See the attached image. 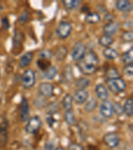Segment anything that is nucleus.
<instances>
[{"label": "nucleus", "mask_w": 133, "mask_h": 150, "mask_svg": "<svg viewBox=\"0 0 133 150\" xmlns=\"http://www.w3.org/2000/svg\"><path fill=\"white\" fill-rule=\"evenodd\" d=\"M99 65V58L93 50L86 52L81 60L76 64L79 71L86 76H92L97 71Z\"/></svg>", "instance_id": "f257e3e1"}, {"label": "nucleus", "mask_w": 133, "mask_h": 150, "mask_svg": "<svg viewBox=\"0 0 133 150\" xmlns=\"http://www.w3.org/2000/svg\"><path fill=\"white\" fill-rule=\"evenodd\" d=\"M105 83L109 91L114 94H119L123 92L127 88L125 81L120 77L113 79H107Z\"/></svg>", "instance_id": "f03ea898"}, {"label": "nucleus", "mask_w": 133, "mask_h": 150, "mask_svg": "<svg viewBox=\"0 0 133 150\" xmlns=\"http://www.w3.org/2000/svg\"><path fill=\"white\" fill-rule=\"evenodd\" d=\"M36 77L34 71L31 69H28L23 72L21 77V85L25 89L32 88L35 84Z\"/></svg>", "instance_id": "7ed1b4c3"}, {"label": "nucleus", "mask_w": 133, "mask_h": 150, "mask_svg": "<svg viewBox=\"0 0 133 150\" xmlns=\"http://www.w3.org/2000/svg\"><path fill=\"white\" fill-rule=\"evenodd\" d=\"M43 125L42 120L39 116H33L28 120L25 127V131L26 133L30 134H35L36 133L39 131Z\"/></svg>", "instance_id": "20e7f679"}, {"label": "nucleus", "mask_w": 133, "mask_h": 150, "mask_svg": "<svg viewBox=\"0 0 133 150\" xmlns=\"http://www.w3.org/2000/svg\"><path fill=\"white\" fill-rule=\"evenodd\" d=\"M86 53V47L82 42H77L72 48L71 56L73 61L78 62L83 59Z\"/></svg>", "instance_id": "39448f33"}, {"label": "nucleus", "mask_w": 133, "mask_h": 150, "mask_svg": "<svg viewBox=\"0 0 133 150\" xmlns=\"http://www.w3.org/2000/svg\"><path fill=\"white\" fill-rule=\"evenodd\" d=\"M72 30V26L67 21H62L56 28V34L60 39L65 40L69 36Z\"/></svg>", "instance_id": "423d86ee"}, {"label": "nucleus", "mask_w": 133, "mask_h": 150, "mask_svg": "<svg viewBox=\"0 0 133 150\" xmlns=\"http://www.w3.org/2000/svg\"><path fill=\"white\" fill-rule=\"evenodd\" d=\"M103 142L106 147L109 148H115L119 145L120 139L116 133L109 132L103 135Z\"/></svg>", "instance_id": "0eeeda50"}, {"label": "nucleus", "mask_w": 133, "mask_h": 150, "mask_svg": "<svg viewBox=\"0 0 133 150\" xmlns=\"http://www.w3.org/2000/svg\"><path fill=\"white\" fill-rule=\"evenodd\" d=\"M24 35L19 30H15L13 37V54L18 55L22 51Z\"/></svg>", "instance_id": "6e6552de"}, {"label": "nucleus", "mask_w": 133, "mask_h": 150, "mask_svg": "<svg viewBox=\"0 0 133 150\" xmlns=\"http://www.w3.org/2000/svg\"><path fill=\"white\" fill-rule=\"evenodd\" d=\"M38 92L44 98H51L54 94V86L49 82H42L38 86Z\"/></svg>", "instance_id": "1a4fd4ad"}, {"label": "nucleus", "mask_w": 133, "mask_h": 150, "mask_svg": "<svg viewBox=\"0 0 133 150\" xmlns=\"http://www.w3.org/2000/svg\"><path fill=\"white\" fill-rule=\"evenodd\" d=\"M19 110H20V120L21 122H25L28 120L30 117V105L28 100L23 96L21 98Z\"/></svg>", "instance_id": "9d476101"}, {"label": "nucleus", "mask_w": 133, "mask_h": 150, "mask_svg": "<svg viewBox=\"0 0 133 150\" xmlns=\"http://www.w3.org/2000/svg\"><path fill=\"white\" fill-rule=\"evenodd\" d=\"M99 112L103 117L110 118L112 117L113 114L112 103L108 100L103 101V103L101 104L100 108H99Z\"/></svg>", "instance_id": "9b49d317"}, {"label": "nucleus", "mask_w": 133, "mask_h": 150, "mask_svg": "<svg viewBox=\"0 0 133 150\" xmlns=\"http://www.w3.org/2000/svg\"><path fill=\"white\" fill-rule=\"evenodd\" d=\"M120 28V24L117 21H110L108 22L103 28V31L105 35L112 36L117 32Z\"/></svg>", "instance_id": "f8f14e48"}, {"label": "nucleus", "mask_w": 133, "mask_h": 150, "mask_svg": "<svg viewBox=\"0 0 133 150\" xmlns=\"http://www.w3.org/2000/svg\"><path fill=\"white\" fill-rule=\"evenodd\" d=\"M75 81V76L73 74L72 67L70 65H67L63 69L62 73V81L64 83L69 84Z\"/></svg>", "instance_id": "ddd939ff"}, {"label": "nucleus", "mask_w": 133, "mask_h": 150, "mask_svg": "<svg viewBox=\"0 0 133 150\" xmlns=\"http://www.w3.org/2000/svg\"><path fill=\"white\" fill-rule=\"evenodd\" d=\"M115 8L122 13H129L132 10V4L128 0H117L115 2Z\"/></svg>", "instance_id": "4468645a"}, {"label": "nucleus", "mask_w": 133, "mask_h": 150, "mask_svg": "<svg viewBox=\"0 0 133 150\" xmlns=\"http://www.w3.org/2000/svg\"><path fill=\"white\" fill-rule=\"evenodd\" d=\"M73 100L78 105H82L87 101L89 93L85 90H77L72 97Z\"/></svg>", "instance_id": "2eb2a0df"}, {"label": "nucleus", "mask_w": 133, "mask_h": 150, "mask_svg": "<svg viewBox=\"0 0 133 150\" xmlns=\"http://www.w3.org/2000/svg\"><path fill=\"white\" fill-rule=\"evenodd\" d=\"M95 93L99 100L101 101H106L108 99V93L107 89L102 83H99L95 87Z\"/></svg>", "instance_id": "dca6fc26"}, {"label": "nucleus", "mask_w": 133, "mask_h": 150, "mask_svg": "<svg viewBox=\"0 0 133 150\" xmlns=\"http://www.w3.org/2000/svg\"><path fill=\"white\" fill-rule=\"evenodd\" d=\"M33 59V54L31 52H27L25 54H24L21 57L20 59L19 62V67L20 68H25L27 67L31 62Z\"/></svg>", "instance_id": "f3484780"}, {"label": "nucleus", "mask_w": 133, "mask_h": 150, "mask_svg": "<svg viewBox=\"0 0 133 150\" xmlns=\"http://www.w3.org/2000/svg\"><path fill=\"white\" fill-rule=\"evenodd\" d=\"M123 113L128 117H131L133 114V99L130 97L125 101L124 105L122 107Z\"/></svg>", "instance_id": "a211bd4d"}, {"label": "nucleus", "mask_w": 133, "mask_h": 150, "mask_svg": "<svg viewBox=\"0 0 133 150\" xmlns=\"http://www.w3.org/2000/svg\"><path fill=\"white\" fill-rule=\"evenodd\" d=\"M102 54L106 59L109 60L115 59L118 57V53L112 47H106L103 50Z\"/></svg>", "instance_id": "6ab92c4d"}, {"label": "nucleus", "mask_w": 133, "mask_h": 150, "mask_svg": "<svg viewBox=\"0 0 133 150\" xmlns=\"http://www.w3.org/2000/svg\"><path fill=\"white\" fill-rule=\"evenodd\" d=\"M113 42H114V39L111 37V36L105 34L101 35L98 40L99 45H100L101 46L105 48L110 47L113 44Z\"/></svg>", "instance_id": "aec40b11"}, {"label": "nucleus", "mask_w": 133, "mask_h": 150, "mask_svg": "<svg viewBox=\"0 0 133 150\" xmlns=\"http://www.w3.org/2000/svg\"><path fill=\"white\" fill-rule=\"evenodd\" d=\"M84 20L89 24H96L100 22L101 16L96 12H89L84 18Z\"/></svg>", "instance_id": "412c9836"}, {"label": "nucleus", "mask_w": 133, "mask_h": 150, "mask_svg": "<svg viewBox=\"0 0 133 150\" xmlns=\"http://www.w3.org/2000/svg\"><path fill=\"white\" fill-rule=\"evenodd\" d=\"M68 54V50L65 45H61L57 48L55 52V57L57 61L62 62L65 59Z\"/></svg>", "instance_id": "4be33fe9"}, {"label": "nucleus", "mask_w": 133, "mask_h": 150, "mask_svg": "<svg viewBox=\"0 0 133 150\" xmlns=\"http://www.w3.org/2000/svg\"><path fill=\"white\" fill-rule=\"evenodd\" d=\"M72 102H73V98L72 96L69 93H67L62 100V105L65 111L72 110Z\"/></svg>", "instance_id": "5701e85b"}, {"label": "nucleus", "mask_w": 133, "mask_h": 150, "mask_svg": "<svg viewBox=\"0 0 133 150\" xmlns=\"http://www.w3.org/2000/svg\"><path fill=\"white\" fill-rule=\"evenodd\" d=\"M90 85V80L87 77H81L79 78L75 83V88L77 90H84Z\"/></svg>", "instance_id": "b1692460"}, {"label": "nucleus", "mask_w": 133, "mask_h": 150, "mask_svg": "<svg viewBox=\"0 0 133 150\" xmlns=\"http://www.w3.org/2000/svg\"><path fill=\"white\" fill-rule=\"evenodd\" d=\"M45 108L47 115H53L60 110V104L57 101H54L46 105Z\"/></svg>", "instance_id": "393cba45"}, {"label": "nucleus", "mask_w": 133, "mask_h": 150, "mask_svg": "<svg viewBox=\"0 0 133 150\" xmlns=\"http://www.w3.org/2000/svg\"><path fill=\"white\" fill-rule=\"evenodd\" d=\"M61 3L65 8L69 10L79 8L81 5L79 0H62Z\"/></svg>", "instance_id": "a878e982"}, {"label": "nucleus", "mask_w": 133, "mask_h": 150, "mask_svg": "<svg viewBox=\"0 0 133 150\" xmlns=\"http://www.w3.org/2000/svg\"><path fill=\"white\" fill-rule=\"evenodd\" d=\"M121 61L125 65L131 64L133 61V50L132 47L124 53L121 56Z\"/></svg>", "instance_id": "bb28decb"}, {"label": "nucleus", "mask_w": 133, "mask_h": 150, "mask_svg": "<svg viewBox=\"0 0 133 150\" xmlns=\"http://www.w3.org/2000/svg\"><path fill=\"white\" fill-rule=\"evenodd\" d=\"M64 120L69 125H73L76 123L75 115L73 111H65L64 113Z\"/></svg>", "instance_id": "cd10ccee"}, {"label": "nucleus", "mask_w": 133, "mask_h": 150, "mask_svg": "<svg viewBox=\"0 0 133 150\" xmlns=\"http://www.w3.org/2000/svg\"><path fill=\"white\" fill-rule=\"evenodd\" d=\"M97 101L94 98H92L87 102H86L85 105L84 106V109L87 113H92L96 110V108H97Z\"/></svg>", "instance_id": "c85d7f7f"}, {"label": "nucleus", "mask_w": 133, "mask_h": 150, "mask_svg": "<svg viewBox=\"0 0 133 150\" xmlns=\"http://www.w3.org/2000/svg\"><path fill=\"white\" fill-rule=\"evenodd\" d=\"M8 121L6 118L0 123V137L3 139L7 140V134H8Z\"/></svg>", "instance_id": "c756f323"}, {"label": "nucleus", "mask_w": 133, "mask_h": 150, "mask_svg": "<svg viewBox=\"0 0 133 150\" xmlns=\"http://www.w3.org/2000/svg\"><path fill=\"white\" fill-rule=\"evenodd\" d=\"M51 63L49 59H41L40 58L37 61V66L38 68L42 71H45L49 67H51Z\"/></svg>", "instance_id": "7c9ffc66"}, {"label": "nucleus", "mask_w": 133, "mask_h": 150, "mask_svg": "<svg viewBox=\"0 0 133 150\" xmlns=\"http://www.w3.org/2000/svg\"><path fill=\"white\" fill-rule=\"evenodd\" d=\"M57 74V69L55 66H51L45 71L44 77L48 80H52Z\"/></svg>", "instance_id": "2f4dec72"}, {"label": "nucleus", "mask_w": 133, "mask_h": 150, "mask_svg": "<svg viewBox=\"0 0 133 150\" xmlns=\"http://www.w3.org/2000/svg\"><path fill=\"white\" fill-rule=\"evenodd\" d=\"M33 103L37 108H44L47 105V101L45 98L40 96L33 100Z\"/></svg>", "instance_id": "473e14b6"}, {"label": "nucleus", "mask_w": 133, "mask_h": 150, "mask_svg": "<svg viewBox=\"0 0 133 150\" xmlns=\"http://www.w3.org/2000/svg\"><path fill=\"white\" fill-rule=\"evenodd\" d=\"M121 40L125 43H130L133 41V32L132 31H126L122 33Z\"/></svg>", "instance_id": "72a5a7b5"}, {"label": "nucleus", "mask_w": 133, "mask_h": 150, "mask_svg": "<svg viewBox=\"0 0 133 150\" xmlns=\"http://www.w3.org/2000/svg\"><path fill=\"white\" fill-rule=\"evenodd\" d=\"M105 75L106 77H107V79H113L120 77L119 74H118L117 69L115 67H110V68L108 69L106 71Z\"/></svg>", "instance_id": "f704fd0d"}, {"label": "nucleus", "mask_w": 133, "mask_h": 150, "mask_svg": "<svg viewBox=\"0 0 133 150\" xmlns=\"http://www.w3.org/2000/svg\"><path fill=\"white\" fill-rule=\"evenodd\" d=\"M113 113L117 116H120L122 115L123 113V109L120 103L117 102H115L114 104H113Z\"/></svg>", "instance_id": "c9c22d12"}, {"label": "nucleus", "mask_w": 133, "mask_h": 150, "mask_svg": "<svg viewBox=\"0 0 133 150\" xmlns=\"http://www.w3.org/2000/svg\"><path fill=\"white\" fill-rule=\"evenodd\" d=\"M53 56L52 52H51V50L47 49H43L42 50L39 54V57L41 59H49L51 57Z\"/></svg>", "instance_id": "e433bc0d"}, {"label": "nucleus", "mask_w": 133, "mask_h": 150, "mask_svg": "<svg viewBox=\"0 0 133 150\" xmlns=\"http://www.w3.org/2000/svg\"><path fill=\"white\" fill-rule=\"evenodd\" d=\"M123 74L126 75L127 76H132L133 75V66L132 64L125 65L124 67L122 68Z\"/></svg>", "instance_id": "4c0bfd02"}, {"label": "nucleus", "mask_w": 133, "mask_h": 150, "mask_svg": "<svg viewBox=\"0 0 133 150\" xmlns=\"http://www.w3.org/2000/svg\"><path fill=\"white\" fill-rule=\"evenodd\" d=\"M29 12L27 11H23V13L21 14V16L19 18V21L21 24H24L26 23V21L28 20L29 19Z\"/></svg>", "instance_id": "58836bf2"}, {"label": "nucleus", "mask_w": 133, "mask_h": 150, "mask_svg": "<svg viewBox=\"0 0 133 150\" xmlns=\"http://www.w3.org/2000/svg\"><path fill=\"white\" fill-rule=\"evenodd\" d=\"M68 150H84V148L83 146L78 143L73 142L69 144L68 147Z\"/></svg>", "instance_id": "ea45409f"}, {"label": "nucleus", "mask_w": 133, "mask_h": 150, "mask_svg": "<svg viewBox=\"0 0 133 150\" xmlns=\"http://www.w3.org/2000/svg\"><path fill=\"white\" fill-rule=\"evenodd\" d=\"M2 21V25L5 30H8L9 28H10V23H9V19L7 17H4V18L1 19Z\"/></svg>", "instance_id": "a19ab883"}, {"label": "nucleus", "mask_w": 133, "mask_h": 150, "mask_svg": "<svg viewBox=\"0 0 133 150\" xmlns=\"http://www.w3.org/2000/svg\"><path fill=\"white\" fill-rule=\"evenodd\" d=\"M55 144L52 141H49L45 143L43 150H55Z\"/></svg>", "instance_id": "79ce46f5"}, {"label": "nucleus", "mask_w": 133, "mask_h": 150, "mask_svg": "<svg viewBox=\"0 0 133 150\" xmlns=\"http://www.w3.org/2000/svg\"><path fill=\"white\" fill-rule=\"evenodd\" d=\"M46 120H47L48 125H49L50 127H52L53 125L54 124L55 122H56V120L53 118V115H47V117H46Z\"/></svg>", "instance_id": "37998d69"}, {"label": "nucleus", "mask_w": 133, "mask_h": 150, "mask_svg": "<svg viewBox=\"0 0 133 150\" xmlns=\"http://www.w3.org/2000/svg\"><path fill=\"white\" fill-rule=\"evenodd\" d=\"M114 18L115 16L110 13H107L105 14V16H104V19L106 21H108V22L113 21V19H114Z\"/></svg>", "instance_id": "c03bdc74"}, {"label": "nucleus", "mask_w": 133, "mask_h": 150, "mask_svg": "<svg viewBox=\"0 0 133 150\" xmlns=\"http://www.w3.org/2000/svg\"><path fill=\"white\" fill-rule=\"evenodd\" d=\"M81 11L83 12V13H89V8L88 6H84L82 7L81 8Z\"/></svg>", "instance_id": "a18cd8bd"}, {"label": "nucleus", "mask_w": 133, "mask_h": 150, "mask_svg": "<svg viewBox=\"0 0 133 150\" xmlns=\"http://www.w3.org/2000/svg\"><path fill=\"white\" fill-rule=\"evenodd\" d=\"M55 150H65L64 149H63V147H56V148L55 149Z\"/></svg>", "instance_id": "49530a36"}, {"label": "nucleus", "mask_w": 133, "mask_h": 150, "mask_svg": "<svg viewBox=\"0 0 133 150\" xmlns=\"http://www.w3.org/2000/svg\"><path fill=\"white\" fill-rule=\"evenodd\" d=\"M2 9H3V6H2V5L0 4V11H2Z\"/></svg>", "instance_id": "de8ad7c7"}, {"label": "nucleus", "mask_w": 133, "mask_h": 150, "mask_svg": "<svg viewBox=\"0 0 133 150\" xmlns=\"http://www.w3.org/2000/svg\"><path fill=\"white\" fill-rule=\"evenodd\" d=\"M0 77H1V73H0Z\"/></svg>", "instance_id": "09e8293b"}, {"label": "nucleus", "mask_w": 133, "mask_h": 150, "mask_svg": "<svg viewBox=\"0 0 133 150\" xmlns=\"http://www.w3.org/2000/svg\"><path fill=\"white\" fill-rule=\"evenodd\" d=\"M129 150H132V149H129Z\"/></svg>", "instance_id": "8fccbe9b"}]
</instances>
